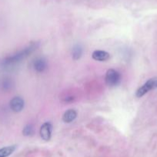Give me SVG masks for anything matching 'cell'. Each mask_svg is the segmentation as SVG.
Returning <instances> with one entry per match:
<instances>
[{"instance_id": "obj_1", "label": "cell", "mask_w": 157, "mask_h": 157, "mask_svg": "<svg viewBox=\"0 0 157 157\" xmlns=\"http://www.w3.org/2000/svg\"><path fill=\"white\" fill-rule=\"evenodd\" d=\"M38 47V44L37 43H32L30 45H29L28 47L25 48L23 50L20 51L18 53L15 54V55H12V56H9L8 58H6V59L3 60L2 64L3 66H12L14 64H17V63L20 62L22 60L25 59L26 57L29 56L34 50L36 49V48Z\"/></svg>"}, {"instance_id": "obj_2", "label": "cell", "mask_w": 157, "mask_h": 157, "mask_svg": "<svg viewBox=\"0 0 157 157\" xmlns=\"http://www.w3.org/2000/svg\"><path fill=\"white\" fill-rule=\"evenodd\" d=\"M155 89H157V77H154V78L148 80L143 86H141L136 90L135 96L137 98H142L145 94H146L148 92L155 90Z\"/></svg>"}, {"instance_id": "obj_3", "label": "cell", "mask_w": 157, "mask_h": 157, "mask_svg": "<svg viewBox=\"0 0 157 157\" xmlns=\"http://www.w3.org/2000/svg\"><path fill=\"white\" fill-rule=\"evenodd\" d=\"M105 81L109 87H115L121 81V75L115 69H109L106 71Z\"/></svg>"}, {"instance_id": "obj_4", "label": "cell", "mask_w": 157, "mask_h": 157, "mask_svg": "<svg viewBox=\"0 0 157 157\" xmlns=\"http://www.w3.org/2000/svg\"><path fill=\"white\" fill-rule=\"evenodd\" d=\"M52 125L49 122H46L41 126L39 130V134L42 139L45 141L50 140L52 137Z\"/></svg>"}, {"instance_id": "obj_5", "label": "cell", "mask_w": 157, "mask_h": 157, "mask_svg": "<svg viewBox=\"0 0 157 157\" xmlns=\"http://www.w3.org/2000/svg\"><path fill=\"white\" fill-rule=\"evenodd\" d=\"M9 106L12 111L18 113V112H21L24 108L25 101L21 97H15L11 100Z\"/></svg>"}, {"instance_id": "obj_6", "label": "cell", "mask_w": 157, "mask_h": 157, "mask_svg": "<svg viewBox=\"0 0 157 157\" xmlns=\"http://www.w3.org/2000/svg\"><path fill=\"white\" fill-rule=\"evenodd\" d=\"M47 62H46V60L45 58H37L32 62V67H33L34 71L38 73H42V72H44L45 71L47 68Z\"/></svg>"}, {"instance_id": "obj_7", "label": "cell", "mask_w": 157, "mask_h": 157, "mask_svg": "<svg viewBox=\"0 0 157 157\" xmlns=\"http://www.w3.org/2000/svg\"><path fill=\"white\" fill-rule=\"evenodd\" d=\"M109 54L106 51H102V50H96L95 52H92V58H93L95 61H106L109 60Z\"/></svg>"}, {"instance_id": "obj_8", "label": "cell", "mask_w": 157, "mask_h": 157, "mask_svg": "<svg viewBox=\"0 0 157 157\" xmlns=\"http://www.w3.org/2000/svg\"><path fill=\"white\" fill-rule=\"evenodd\" d=\"M77 117V112L76 110H73V109H69V110H66L62 116V121L65 123H69L72 122L75 120Z\"/></svg>"}, {"instance_id": "obj_9", "label": "cell", "mask_w": 157, "mask_h": 157, "mask_svg": "<svg viewBox=\"0 0 157 157\" xmlns=\"http://www.w3.org/2000/svg\"><path fill=\"white\" fill-rule=\"evenodd\" d=\"M16 149V146H9L0 149V157H8L12 155Z\"/></svg>"}, {"instance_id": "obj_10", "label": "cell", "mask_w": 157, "mask_h": 157, "mask_svg": "<svg viewBox=\"0 0 157 157\" xmlns=\"http://www.w3.org/2000/svg\"><path fill=\"white\" fill-rule=\"evenodd\" d=\"M82 55H83V48L81 46L77 44L72 48V58L75 61H77L81 58Z\"/></svg>"}, {"instance_id": "obj_11", "label": "cell", "mask_w": 157, "mask_h": 157, "mask_svg": "<svg viewBox=\"0 0 157 157\" xmlns=\"http://www.w3.org/2000/svg\"><path fill=\"white\" fill-rule=\"evenodd\" d=\"M22 133L24 136H30L33 133V127L32 125H26V127L23 128Z\"/></svg>"}]
</instances>
